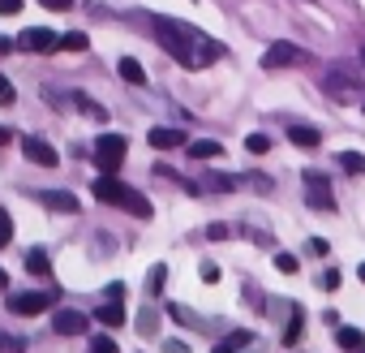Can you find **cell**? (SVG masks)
Masks as SVG:
<instances>
[{"mask_svg": "<svg viewBox=\"0 0 365 353\" xmlns=\"http://www.w3.org/2000/svg\"><path fill=\"white\" fill-rule=\"evenodd\" d=\"M95 319H99L103 327H125V302H116V297H112L108 306H99V314H95Z\"/></svg>", "mask_w": 365, "mask_h": 353, "instance_id": "obj_14", "label": "cell"}, {"mask_svg": "<svg viewBox=\"0 0 365 353\" xmlns=\"http://www.w3.org/2000/svg\"><path fill=\"white\" fill-rule=\"evenodd\" d=\"M43 9H56V14H65V9H73V0H39Z\"/></svg>", "mask_w": 365, "mask_h": 353, "instance_id": "obj_30", "label": "cell"}, {"mask_svg": "<svg viewBox=\"0 0 365 353\" xmlns=\"http://www.w3.org/2000/svg\"><path fill=\"white\" fill-rule=\"evenodd\" d=\"M116 74L129 82V86H146V69L133 61V56H120V65H116Z\"/></svg>", "mask_w": 365, "mask_h": 353, "instance_id": "obj_13", "label": "cell"}, {"mask_svg": "<svg viewBox=\"0 0 365 353\" xmlns=\"http://www.w3.org/2000/svg\"><path fill=\"white\" fill-rule=\"evenodd\" d=\"M56 297H61V289H56V293H52V289L14 293V297H9V310H14V314H48V310L56 306Z\"/></svg>", "mask_w": 365, "mask_h": 353, "instance_id": "obj_4", "label": "cell"}, {"mask_svg": "<svg viewBox=\"0 0 365 353\" xmlns=\"http://www.w3.org/2000/svg\"><path fill=\"white\" fill-rule=\"evenodd\" d=\"M22 155L35 159L39 168H56V164H61V155H56L48 142H39V138H22Z\"/></svg>", "mask_w": 365, "mask_h": 353, "instance_id": "obj_8", "label": "cell"}, {"mask_svg": "<svg viewBox=\"0 0 365 353\" xmlns=\"http://www.w3.org/2000/svg\"><path fill=\"white\" fill-rule=\"evenodd\" d=\"M146 142H150L155 151H176V146H190V138H185V134H180V129H168V125H163V129L155 125V129L146 134Z\"/></svg>", "mask_w": 365, "mask_h": 353, "instance_id": "obj_10", "label": "cell"}, {"mask_svg": "<svg viewBox=\"0 0 365 353\" xmlns=\"http://www.w3.org/2000/svg\"><path fill=\"white\" fill-rule=\"evenodd\" d=\"M9 242H14V220H9L5 212H0V250H5Z\"/></svg>", "mask_w": 365, "mask_h": 353, "instance_id": "obj_24", "label": "cell"}, {"mask_svg": "<svg viewBox=\"0 0 365 353\" xmlns=\"http://www.w3.org/2000/svg\"><path fill=\"white\" fill-rule=\"evenodd\" d=\"M125 146H129V142H125L120 134H103V138L95 142V168H99V172H116V168L125 164Z\"/></svg>", "mask_w": 365, "mask_h": 353, "instance_id": "obj_3", "label": "cell"}, {"mask_svg": "<svg viewBox=\"0 0 365 353\" xmlns=\"http://www.w3.org/2000/svg\"><path fill=\"white\" fill-rule=\"evenodd\" d=\"M305 203L318 207V212H335V194H331L322 172H305Z\"/></svg>", "mask_w": 365, "mask_h": 353, "instance_id": "obj_6", "label": "cell"}, {"mask_svg": "<svg viewBox=\"0 0 365 353\" xmlns=\"http://www.w3.org/2000/svg\"><path fill=\"white\" fill-rule=\"evenodd\" d=\"M163 353H190V349L180 344V340H168V344H163Z\"/></svg>", "mask_w": 365, "mask_h": 353, "instance_id": "obj_34", "label": "cell"}, {"mask_svg": "<svg viewBox=\"0 0 365 353\" xmlns=\"http://www.w3.org/2000/svg\"><path fill=\"white\" fill-rule=\"evenodd\" d=\"M0 14H5V18H14V14H22V0H0Z\"/></svg>", "mask_w": 365, "mask_h": 353, "instance_id": "obj_29", "label": "cell"}, {"mask_svg": "<svg viewBox=\"0 0 365 353\" xmlns=\"http://www.w3.org/2000/svg\"><path fill=\"white\" fill-rule=\"evenodd\" d=\"M339 168H344L348 176H365V155H361V151H344V155H339Z\"/></svg>", "mask_w": 365, "mask_h": 353, "instance_id": "obj_16", "label": "cell"}, {"mask_svg": "<svg viewBox=\"0 0 365 353\" xmlns=\"http://www.w3.org/2000/svg\"><path fill=\"white\" fill-rule=\"evenodd\" d=\"M52 327H56L61 336H82V332H91V319H86V314H78V310H56Z\"/></svg>", "mask_w": 365, "mask_h": 353, "instance_id": "obj_9", "label": "cell"}, {"mask_svg": "<svg viewBox=\"0 0 365 353\" xmlns=\"http://www.w3.org/2000/svg\"><path fill=\"white\" fill-rule=\"evenodd\" d=\"M91 190H95V199H99V203H112V207H129L138 220H150V203H146L138 190H129L125 182H116L112 172H103V176H99V182H95Z\"/></svg>", "mask_w": 365, "mask_h": 353, "instance_id": "obj_2", "label": "cell"}, {"mask_svg": "<svg viewBox=\"0 0 365 353\" xmlns=\"http://www.w3.org/2000/svg\"><path fill=\"white\" fill-rule=\"evenodd\" d=\"M207 237H211V242H224V237H228V224H211Z\"/></svg>", "mask_w": 365, "mask_h": 353, "instance_id": "obj_31", "label": "cell"}, {"mask_svg": "<svg viewBox=\"0 0 365 353\" xmlns=\"http://www.w3.org/2000/svg\"><path fill=\"white\" fill-rule=\"evenodd\" d=\"M0 146H9V129L5 125H0Z\"/></svg>", "mask_w": 365, "mask_h": 353, "instance_id": "obj_36", "label": "cell"}, {"mask_svg": "<svg viewBox=\"0 0 365 353\" xmlns=\"http://www.w3.org/2000/svg\"><path fill=\"white\" fill-rule=\"evenodd\" d=\"M245 151L267 155V151H271V138H267V134H250V138H245Z\"/></svg>", "mask_w": 365, "mask_h": 353, "instance_id": "obj_21", "label": "cell"}, {"mask_svg": "<svg viewBox=\"0 0 365 353\" xmlns=\"http://www.w3.org/2000/svg\"><path fill=\"white\" fill-rule=\"evenodd\" d=\"M322 289H339V272H327L322 276Z\"/></svg>", "mask_w": 365, "mask_h": 353, "instance_id": "obj_33", "label": "cell"}, {"mask_svg": "<svg viewBox=\"0 0 365 353\" xmlns=\"http://www.w3.org/2000/svg\"><path fill=\"white\" fill-rule=\"evenodd\" d=\"M275 267H279V272H288V276H292V272H297V259H292V254H275Z\"/></svg>", "mask_w": 365, "mask_h": 353, "instance_id": "obj_27", "label": "cell"}, {"mask_svg": "<svg viewBox=\"0 0 365 353\" xmlns=\"http://www.w3.org/2000/svg\"><path fill=\"white\" fill-rule=\"evenodd\" d=\"M155 39H159V48L168 56H176L185 69H207L211 61L224 56V48L211 35L194 31L190 22H176V18H155Z\"/></svg>", "mask_w": 365, "mask_h": 353, "instance_id": "obj_1", "label": "cell"}, {"mask_svg": "<svg viewBox=\"0 0 365 353\" xmlns=\"http://www.w3.org/2000/svg\"><path fill=\"white\" fill-rule=\"evenodd\" d=\"M18 48H22V52H56L61 39H56L52 31H43V26H31V31L18 35Z\"/></svg>", "mask_w": 365, "mask_h": 353, "instance_id": "obj_7", "label": "cell"}, {"mask_svg": "<svg viewBox=\"0 0 365 353\" xmlns=\"http://www.w3.org/2000/svg\"><path fill=\"white\" fill-rule=\"evenodd\" d=\"M78 104H82V112H86V116H95V121H108V112H103V108H99L95 99H86V95H78Z\"/></svg>", "mask_w": 365, "mask_h": 353, "instance_id": "obj_23", "label": "cell"}, {"mask_svg": "<svg viewBox=\"0 0 365 353\" xmlns=\"http://www.w3.org/2000/svg\"><path fill=\"white\" fill-rule=\"evenodd\" d=\"M301 327H305V323H301V314H297V319L288 323V336H284V340H288V344H297V340H301Z\"/></svg>", "mask_w": 365, "mask_h": 353, "instance_id": "obj_28", "label": "cell"}, {"mask_svg": "<svg viewBox=\"0 0 365 353\" xmlns=\"http://www.w3.org/2000/svg\"><path fill=\"white\" fill-rule=\"evenodd\" d=\"M14 44H18V39H5V35H0V56H9V52H14Z\"/></svg>", "mask_w": 365, "mask_h": 353, "instance_id": "obj_35", "label": "cell"}, {"mask_svg": "<svg viewBox=\"0 0 365 353\" xmlns=\"http://www.w3.org/2000/svg\"><path fill=\"white\" fill-rule=\"evenodd\" d=\"M250 340H254V336H250V332H232V336H228V340H224V344H215V353H237V349H245V344H250Z\"/></svg>", "mask_w": 365, "mask_h": 353, "instance_id": "obj_20", "label": "cell"}, {"mask_svg": "<svg viewBox=\"0 0 365 353\" xmlns=\"http://www.w3.org/2000/svg\"><path fill=\"white\" fill-rule=\"evenodd\" d=\"M185 151H190V155H194V159H215V155H220V151H224V146H220V142H215V138H198V142H190V146H185Z\"/></svg>", "mask_w": 365, "mask_h": 353, "instance_id": "obj_15", "label": "cell"}, {"mask_svg": "<svg viewBox=\"0 0 365 353\" xmlns=\"http://www.w3.org/2000/svg\"><path fill=\"white\" fill-rule=\"evenodd\" d=\"M305 61H309V52L297 44H271L262 52V69H288V65H305Z\"/></svg>", "mask_w": 365, "mask_h": 353, "instance_id": "obj_5", "label": "cell"}, {"mask_svg": "<svg viewBox=\"0 0 365 353\" xmlns=\"http://www.w3.org/2000/svg\"><path fill=\"white\" fill-rule=\"evenodd\" d=\"M335 340H339L344 349H365V332H356V327H339Z\"/></svg>", "mask_w": 365, "mask_h": 353, "instance_id": "obj_18", "label": "cell"}, {"mask_svg": "<svg viewBox=\"0 0 365 353\" xmlns=\"http://www.w3.org/2000/svg\"><path fill=\"white\" fill-rule=\"evenodd\" d=\"M288 142L301 146V151H318V146H322V134L309 129V125H288Z\"/></svg>", "mask_w": 365, "mask_h": 353, "instance_id": "obj_11", "label": "cell"}, {"mask_svg": "<svg viewBox=\"0 0 365 353\" xmlns=\"http://www.w3.org/2000/svg\"><path fill=\"white\" fill-rule=\"evenodd\" d=\"M18 99V91H14V82L5 78V74H0V104H14Z\"/></svg>", "mask_w": 365, "mask_h": 353, "instance_id": "obj_25", "label": "cell"}, {"mask_svg": "<svg viewBox=\"0 0 365 353\" xmlns=\"http://www.w3.org/2000/svg\"><path fill=\"white\" fill-rule=\"evenodd\" d=\"M356 276H361V280H365V263H361V267H356Z\"/></svg>", "mask_w": 365, "mask_h": 353, "instance_id": "obj_37", "label": "cell"}, {"mask_svg": "<svg viewBox=\"0 0 365 353\" xmlns=\"http://www.w3.org/2000/svg\"><path fill=\"white\" fill-rule=\"evenodd\" d=\"M91 353H120V349H116L108 336H95V340H91Z\"/></svg>", "mask_w": 365, "mask_h": 353, "instance_id": "obj_26", "label": "cell"}, {"mask_svg": "<svg viewBox=\"0 0 365 353\" xmlns=\"http://www.w3.org/2000/svg\"><path fill=\"white\" fill-rule=\"evenodd\" d=\"M61 48H65V52H86L91 39H86L82 31H69V35H61Z\"/></svg>", "mask_w": 365, "mask_h": 353, "instance_id": "obj_19", "label": "cell"}, {"mask_svg": "<svg viewBox=\"0 0 365 353\" xmlns=\"http://www.w3.org/2000/svg\"><path fill=\"white\" fill-rule=\"evenodd\" d=\"M163 280H168V267H163V263H155V267H150V276H146V289H150V293H159V289H163Z\"/></svg>", "mask_w": 365, "mask_h": 353, "instance_id": "obj_22", "label": "cell"}, {"mask_svg": "<svg viewBox=\"0 0 365 353\" xmlns=\"http://www.w3.org/2000/svg\"><path fill=\"white\" fill-rule=\"evenodd\" d=\"M39 203H43V207H52V212H69V216L78 212V199H73V194H65V190H43V194H39Z\"/></svg>", "mask_w": 365, "mask_h": 353, "instance_id": "obj_12", "label": "cell"}, {"mask_svg": "<svg viewBox=\"0 0 365 353\" xmlns=\"http://www.w3.org/2000/svg\"><path fill=\"white\" fill-rule=\"evenodd\" d=\"M309 254H331V246H327L322 237H314V242H309Z\"/></svg>", "mask_w": 365, "mask_h": 353, "instance_id": "obj_32", "label": "cell"}, {"mask_svg": "<svg viewBox=\"0 0 365 353\" xmlns=\"http://www.w3.org/2000/svg\"><path fill=\"white\" fill-rule=\"evenodd\" d=\"M26 272H31V276H48V272H52L48 254H43V250H31V254H26Z\"/></svg>", "mask_w": 365, "mask_h": 353, "instance_id": "obj_17", "label": "cell"}]
</instances>
